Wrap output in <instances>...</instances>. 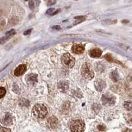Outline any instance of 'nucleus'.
<instances>
[{"label": "nucleus", "mask_w": 132, "mask_h": 132, "mask_svg": "<svg viewBox=\"0 0 132 132\" xmlns=\"http://www.w3.org/2000/svg\"><path fill=\"white\" fill-rule=\"evenodd\" d=\"M26 66L25 64H21V65H19L18 67H17L14 71V74L15 76L19 77L23 74L26 71Z\"/></svg>", "instance_id": "6e6552de"}, {"label": "nucleus", "mask_w": 132, "mask_h": 132, "mask_svg": "<svg viewBox=\"0 0 132 132\" xmlns=\"http://www.w3.org/2000/svg\"><path fill=\"white\" fill-rule=\"evenodd\" d=\"M58 87H59V88H60L61 91H63V92H65L69 88V84H68L67 81H61V82L59 83V84H58Z\"/></svg>", "instance_id": "f8f14e48"}, {"label": "nucleus", "mask_w": 132, "mask_h": 132, "mask_svg": "<svg viewBox=\"0 0 132 132\" xmlns=\"http://www.w3.org/2000/svg\"><path fill=\"white\" fill-rule=\"evenodd\" d=\"M70 130L72 132H83L85 130V123L82 120H73L70 124Z\"/></svg>", "instance_id": "7ed1b4c3"}, {"label": "nucleus", "mask_w": 132, "mask_h": 132, "mask_svg": "<svg viewBox=\"0 0 132 132\" xmlns=\"http://www.w3.org/2000/svg\"><path fill=\"white\" fill-rule=\"evenodd\" d=\"M47 125L48 127H50L52 130H56L60 126V122L57 118L54 116H52L50 118L47 120Z\"/></svg>", "instance_id": "423d86ee"}, {"label": "nucleus", "mask_w": 132, "mask_h": 132, "mask_svg": "<svg viewBox=\"0 0 132 132\" xmlns=\"http://www.w3.org/2000/svg\"><path fill=\"white\" fill-rule=\"evenodd\" d=\"M85 50L84 46L82 44H74L72 47V52L76 54H82Z\"/></svg>", "instance_id": "9b49d317"}, {"label": "nucleus", "mask_w": 132, "mask_h": 132, "mask_svg": "<svg viewBox=\"0 0 132 132\" xmlns=\"http://www.w3.org/2000/svg\"><path fill=\"white\" fill-rule=\"evenodd\" d=\"M32 31V29H30V30H29V31H25V32H24V34L25 35H27V34H29L31 33V32Z\"/></svg>", "instance_id": "393cba45"}, {"label": "nucleus", "mask_w": 132, "mask_h": 132, "mask_svg": "<svg viewBox=\"0 0 132 132\" xmlns=\"http://www.w3.org/2000/svg\"><path fill=\"white\" fill-rule=\"evenodd\" d=\"M81 73L83 77L87 79H91L94 77V71L89 63H85L81 69Z\"/></svg>", "instance_id": "f257e3e1"}, {"label": "nucleus", "mask_w": 132, "mask_h": 132, "mask_svg": "<svg viewBox=\"0 0 132 132\" xmlns=\"http://www.w3.org/2000/svg\"><path fill=\"white\" fill-rule=\"evenodd\" d=\"M102 101L104 105L112 106L116 102V97L110 93H106L102 96Z\"/></svg>", "instance_id": "39448f33"}, {"label": "nucleus", "mask_w": 132, "mask_h": 132, "mask_svg": "<svg viewBox=\"0 0 132 132\" xmlns=\"http://www.w3.org/2000/svg\"><path fill=\"white\" fill-rule=\"evenodd\" d=\"M19 105L21 106H28L29 105V101L26 100V99H20V101H19Z\"/></svg>", "instance_id": "f3484780"}, {"label": "nucleus", "mask_w": 132, "mask_h": 132, "mask_svg": "<svg viewBox=\"0 0 132 132\" xmlns=\"http://www.w3.org/2000/svg\"><path fill=\"white\" fill-rule=\"evenodd\" d=\"M26 82L31 85H34L38 82V76L36 74H30L26 77Z\"/></svg>", "instance_id": "0eeeda50"}, {"label": "nucleus", "mask_w": 132, "mask_h": 132, "mask_svg": "<svg viewBox=\"0 0 132 132\" xmlns=\"http://www.w3.org/2000/svg\"><path fill=\"white\" fill-rule=\"evenodd\" d=\"M97 129H98V130H99V132H102L106 130V127H105V126H103V125H99L98 127H97Z\"/></svg>", "instance_id": "b1692460"}, {"label": "nucleus", "mask_w": 132, "mask_h": 132, "mask_svg": "<svg viewBox=\"0 0 132 132\" xmlns=\"http://www.w3.org/2000/svg\"><path fill=\"white\" fill-rule=\"evenodd\" d=\"M124 108L128 111H132V102L130 101H126L125 102L124 104Z\"/></svg>", "instance_id": "2eb2a0df"}, {"label": "nucleus", "mask_w": 132, "mask_h": 132, "mask_svg": "<svg viewBox=\"0 0 132 132\" xmlns=\"http://www.w3.org/2000/svg\"><path fill=\"white\" fill-rule=\"evenodd\" d=\"M105 58H106V60H108L109 62H114L113 57L111 56V54H110L105 55Z\"/></svg>", "instance_id": "4be33fe9"}, {"label": "nucleus", "mask_w": 132, "mask_h": 132, "mask_svg": "<svg viewBox=\"0 0 132 132\" xmlns=\"http://www.w3.org/2000/svg\"><path fill=\"white\" fill-rule=\"evenodd\" d=\"M95 84V88L98 91H102L106 87V83L102 79H99L94 82Z\"/></svg>", "instance_id": "1a4fd4ad"}, {"label": "nucleus", "mask_w": 132, "mask_h": 132, "mask_svg": "<svg viewBox=\"0 0 132 132\" xmlns=\"http://www.w3.org/2000/svg\"><path fill=\"white\" fill-rule=\"evenodd\" d=\"M75 58L69 53L63 54L62 57V63L65 67L71 68L75 65Z\"/></svg>", "instance_id": "20e7f679"}, {"label": "nucleus", "mask_w": 132, "mask_h": 132, "mask_svg": "<svg viewBox=\"0 0 132 132\" xmlns=\"http://www.w3.org/2000/svg\"><path fill=\"white\" fill-rule=\"evenodd\" d=\"M40 1H29V7L30 9H34V8H35L37 6V5H38Z\"/></svg>", "instance_id": "dca6fc26"}, {"label": "nucleus", "mask_w": 132, "mask_h": 132, "mask_svg": "<svg viewBox=\"0 0 132 132\" xmlns=\"http://www.w3.org/2000/svg\"><path fill=\"white\" fill-rule=\"evenodd\" d=\"M125 118L126 119L127 124L132 126V114H127L126 115V116L125 117Z\"/></svg>", "instance_id": "a211bd4d"}, {"label": "nucleus", "mask_w": 132, "mask_h": 132, "mask_svg": "<svg viewBox=\"0 0 132 132\" xmlns=\"http://www.w3.org/2000/svg\"><path fill=\"white\" fill-rule=\"evenodd\" d=\"M0 132H11V131L10 129L5 128V127H3L1 126H0Z\"/></svg>", "instance_id": "5701e85b"}, {"label": "nucleus", "mask_w": 132, "mask_h": 132, "mask_svg": "<svg viewBox=\"0 0 132 132\" xmlns=\"http://www.w3.org/2000/svg\"><path fill=\"white\" fill-rule=\"evenodd\" d=\"M53 29H57V30H60L61 28L60 27V26H54L53 27Z\"/></svg>", "instance_id": "bb28decb"}, {"label": "nucleus", "mask_w": 132, "mask_h": 132, "mask_svg": "<svg viewBox=\"0 0 132 132\" xmlns=\"http://www.w3.org/2000/svg\"><path fill=\"white\" fill-rule=\"evenodd\" d=\"M123 132H132V130L129 129V128H127V129H126Z\"/></svg>", "instance_id": "a878e982"}, {"label": "nucleus", "mask_w": 132, "mask_h": 132, "mask_svg": "<svg viewBox=\"0 0 132 132\" xmlns=\"http://www.w3.org/2000/svg\"><path fill=\"white\" fill-rule=\"evenodd\" d=\"M110 77H111L112 80L114 81V82H116L118 81V79H119V75H118V73L116 72V71H113L112 73H111L110 74Z\"/></svg>", "instance_id": "4468645a"}, {"label": "nucleus", "mask_w": 132, "mask_h": 132, "mask_svg": "<svg viewBox=\"0 0 132 132\" xmlns=\"http://www.w3.org/2000/svg\"><path fill=\"white\" fill-rule=\"evenodd\" d=\"M131 97H132V94H131Z\"/></svg>", "instance_id": "cd10ccee"}, {"label": "nucleus", "mask_w": 132, "mask_h": 132, "mask_svg": "<svg viewBox=\"0 0 132 132\" xmlns=\"http://www.w3.org/2000/svg\"><path fill=\"white\" fill-rule=\"evenodd\" d=\"M102 51L99 48H94L90 52V55L93 57H99L102 55Z\"/></svg>", "instance_id": "ddd939ff"}, {"label": "nucleus", "mask_w": 132, "mask_h": 132, "mask_svg": "<svg viewBox=\"0 0 132 132\" xmlns=\"http://www.w3.org/2000/svg\"><path fill=\"white\" fill-rule=\"evenodd\" d=\"M54 11V9H48V10L47 11L46 14L47 15H55L56 13H55Z\"/></svg>", "instance_id": "412c9836"}, {"label": "nucleus", "mask_w": 132, "mask_h": 132, "mask_svg": "<svg viewBox=\"0 0 132 132\" xmlns=\"http://www.w3.org/2000/svg\"><path fill=\"white\" fill-rule=\"evenodd\" d=\"M10 38H11L10 36H5V37L2 38L0 39V45H1V44H3L4 42H5V41H6V40H7L8 39Z\"/></svg>", "instance_id": "aec40b11"}, {"label": "nucleus", "mask_w": 132, "mask_h": 132, "mask_svg": "<svg viewBox=\"0 0 132 132\" xmlns=\"http://www.w3.org/2000/svg\"><path fill=\"white\" fill-rule=\"evenodd\" d=\"M5 93H6L5 88L4 87H0V99H1L5 96Z\"/></svg>", "instance_id": "6ab92c4d"}, {"label": "nucleus", "mask_w": 132, "mask_h": 132, "mask_svg": "<svg viewBox=\"0 0 132 132\" xmlns=\"http://www.w3.org/2000/svg\"><path fill=\"white\" fill-rule=\"evenodd\" d=\"M32 113L34 115V116L40 118H44L46 116L48 111L45 105L41 104H37L32 108Z\"/></svg>", "instance_id": "f03ea898"}, {"label": "nucleus", "mask_w": 132, "mask_h": 132, "mask_svg": "<svg viewBox=\"0 0 132 132\" xmlns=\"http://www.w3.org/2000/svg\"><path fill=\"white\" fill-rule=\"evenodd\" d=\"M1 122L3 124H4L5 126H9V125L12 124V118H11V115L9 113H7L1 119Z\"/></svg>", "instance_id": "9d476101"}]
</instances>
